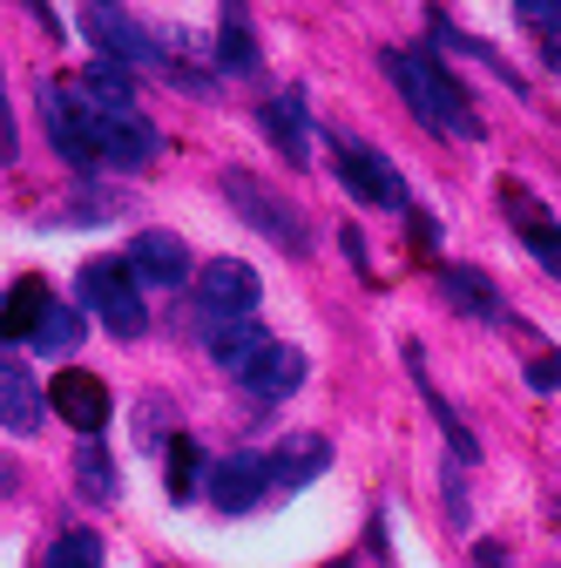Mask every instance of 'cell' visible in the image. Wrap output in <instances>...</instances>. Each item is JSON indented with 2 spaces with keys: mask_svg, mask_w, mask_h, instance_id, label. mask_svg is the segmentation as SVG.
Returning <instances> with one entry per match:
<instances>
[{
  "mask_svg": "<svg viewBox=\"0 0 561 568\" xmlns=\"http://www.w3.org/2000/svg\"><path fill=\"white\" fill-rule=\"evenodd\" d=\"M379 68L392 75V89L406 95V109L427 122V129H440V135H453V142H480V135H487L473 95L447 75L440 54H427V48H379Z\"/></svg>",
  "mask_w": 561,
  "mask_h": 568,
  "instance_id": "cell-1",
  "label": "cell"
},
{
  "mask_svg": "<svg viewBox=\"0 0 561 568\" xmlns=\"http://www.w3.org/2000/svg\"><path fill=\"white\" fill-rule=\"evenodd\" d=\"M82 135H89L95 170H115V176H143L163 156V135H156V122L143 109H109V102H89L82 95Z\"/></svg>",
  "mask_w": 561,
  "mask_h": 568,
  "instance_id": "cell-2",
  "label": "cell"
},
{
  "mask_svg": "<svg viewBox=\"0 0 561 568\" xmlns=\"http://www.w3.org/2000/svg\"><path fill=\"white\" fill-rule=\"evenodd\" d=\"M217 190L231 196V210L257 231V237H271L285 257H312V231H305V217H298V203L292 196H277V190H264L251 170H224L217 176Z\"/></svg>",
  "mask_w": 561,
  "mask_h": 568,
  "instance_id": "cell-3",
  "label": "cell"
},
{
  "mask_svg": "<svg viewBox=\"0 0 561 568\" xmlns=\"http://www.w3.org/2000/svg\"><path fill=\"white\" fill-rule=\"evenodd\" d=\"M82 305L115 332V338H143L150 332V305L135 292V277L122 257H89L82 264Z\"/></svg>",
  "mask_w": 561,
  "mask_h": 568,
  "instance_id": "cell-4",
  "label": "cell"
},
{
  "mask_svg": "<svg viewBox=\"0 0 561 568\" xmlns=\"http://www.w3.org/2000/svg\"><path fill=\"white\" fill-rule=\"evenodd\" d=\"M325 150H332V170L345 176V190H353L359 203H379V210H412V196H406V176L379 156V150H366V142H353V135H325Z\"/></svg>",
  "mask_w": 561,
  "mask_h": 568,
  "instance_id": "cell-5",
  "label": "cell"
},
{
  "mask_svg": "<svg viewBox=\"0 0 561 568\" xmlns=\"http://www.w3.org/2000/svg\"><path fill=\"white\" fill-rule=\"evenodd\" d=\"M196 305L210 312V318H244L257 298H264V277L244 264V257H210V264H196Z\"/></svg>",
  "mask_w": 561,
  "mask_h": 568,
  "instance_id": "cell-6",
  "label": "cell"
},
{
  "mask_svg": "<svg viewBox=\"0 0 561 568\" xmlns=\"http://www.w3.org/2000/svg\"><path fill=\"white\" fill-rule=\"evenodd\" d=\"M82 28L102 41V61H115V68H170L163 41H156L143 21H135V14H122V8H89Z\"/></svg>",
  "mask_w": 561,
  "mask_h": 568,
  "instance_id": "cell-7",
  "label": "cell"
},
{
  "mask_svg": "<svg viewBox=\"0 0 561 568\" xmlns=\"http://www.w3.org/2000/svg\"><path fill=\"white\" fill-rule=\"evenodd\" d=\"M41 122H48L54 156L75 170V176H95L89 135H82V95H75V82H41Z\"/></svg>",
  "mask_w": 561,
  "mask_h": 568,
  "instance_id": "cell-8",
  "label": "cell"
},
{
  "mask_svg": "<svg viewBox=\"0 0 561 568\" xmlns=\"http://www.w3.org/2000/svg\"><path fill=\"white\" fill-rule=\"evenodd\" d=\"M122 264H129V277H135V284H163V292H176V284H190V277H196L190 244H183L176 231H143V237L122 251Z\"/></svg>",
  "mask_w": 561,
  "mask_h": 568,
  "instance_id": "cell-9",
  "label": "cell"
},
{
  "mask_svg": "<svg viewBox=\"0 0 561 568\" xmlns=\"http://www.w3.org/2000/svg\"><path fill=\"white\" fill-rule=\"evenodd\" d=\"M203 494L217 501V515H251L264 494H271V460L264 454H231V460L210 467Z\"/></svg>",
  "mask_w": 561,
  "mask_h": 568,
  "instance_id": "cell-10",
  "label": "cell"
},
{
  "mask_svg": "<svg viewBox=\"0 0 561 568\" xmlns=\"http://www.w3.org/2000/svg\"><path fill=\"white\" fill-rule=\"evenodd\" d=\"M257 129H264V142L292 170H312V115H305V95H271L257 109Z\"/></svg>",
  "mask_w": 561,
  "mask_h": 568,
  "instance_id": "cell-11",
  "label": "cell"
},
{
  "mask_svg": "<svg viewBox=\"0 0 561 568\" xmlns=\"http://www.w3.org/2000/svg\"><path fill=\"white\" fill-rule=\"evenodd\" d=\"M237 386H244L251 399H271V406H277V399H292V393L305 386V352H298V345H277V338H271V345L257 352V359L237 373Z\"/></svg>",
  "mask_w": 561,
  "mask_h": 568,
  "instance_id": "cell-12",
  "label": "cell"
},
{
  "mask_svg": "<svg viewBox=\"0 0 561 568\" xmlns=\"http://www.w3.org/2000/svg\"><path fill=\"white\" fill-rule=\"evenodd\" d=\"M54 413L75 426L82 440H102V426H109V386L95 373H54Z\"/></svg>",
  "mask_w": 561,
  "mask_h": 568,
  "instance_id": "cell-13",
  "label": "cell"
},
{
  "mask_svg": "<svg viewBox=\"0 0 561 568\" xmlns=\"http://www.w3.org/2000/svg\"><path fill=\"white\" fill-rule=\"evenodd\" d=\"M434 277H440V292H447L467 318H480V325H508V298H501L480 271H467V264H440Z\"/></svg>",
  "mask_w": 561,
  "mask_h": 568,
  "instance_id": "cell-14",
  "label": "cell"
},
{
  "mask_svg": "<svg viewBox=\"0 0 561 568\" xmlns=\"http://www.w3.org/2000/svg\"><path fill=\"white\" fill-rule=\"evenodd\" d=\"M0 426H8V434H21V440L41 434V386H34L28 366H14V359H0Z\"/></svg>",
  "mask_w": 561,
  "mask_h": 568,
  "instance_id": "cell-15",
  "label": "cell"
},
{
  "mask_svg": "<svg viewBox=\"0 0 561 568\" xmlns=\"http://www.w3.org/2000/svg\"><path fill=\"white\" fill-rule=\"evenodd\" d=\"M406 373H412V386H419V399H427V413H434V426H440V434H447V447H453V460L467 467L480 447H473V434H467V419L434 393V379H427V352H419V345H406Z\"/></svg>",
  "mask_w": 561,
  "mask_h": 568,
  "instance_id": "cell-16",
  "label": "cell"
},
{
  "mask_svg": "<svg viewBox=\"0 0 561 568\" xmlns=\"http://www.w3.org/2000/svg\"><path fill=\"white\" fill-rule=\"evenodd\" d=\"M264 345H271V332H264L257 318H210V359H217L231 379L257 359Z\"/></svg>",
  "mask_w": 561,
  "mask_h": 568,
  "instance_id": "cell-17",
  "label": "cell"
},
{
  "mask_svg": "<svg viewBox=\"0 0 561 568\" xmlns=\"http://www.w3.org/2000/svg\"><path fill=\"white\" fill-rule=\"evenodd\" d=\"M75 494H82V501H95V508H109L115 494H122L115 454H109L102 440H82V447H75Z\"/></svg>",
  "mask_w": 561,
  "mask_h": 568,
  "instance_id": "cell-18",
  "label": "cell"
},
{
  "mask_svg": "<svg viewBox=\"0 0 561 568\" xmlns=\"http://www.w3.org/2000/svg\"><path fill=\"white\" fill-rule=\"evenodd\" d=\"M48 305H54L48 277H21L14 292L0 298V332H8V338H34V325L48 318Z\"/></svg>",
  "mask_w": 561,
  "mask_h": 568,
  "instance_id": "cell-19",
  "label": "cell"
},
{
  "mask_svg": "<svg viewBox=\"0 0 561 568\" xmlns=\"http://www.w3.org/2000/svg\"><path fill=\"white\" fill-rule=\"evenodd\" d=\"M325 467H332V447H325V440H312V434H305V440H292L285 454H271V480H277V487H292V494H298V487H312Z\"/></svg>",
  "mask_w": 561,
  "mask_h": 568,
  "instance_id": "cell-20",
  "label": "cell"
},
{
  "mask_svg": "<svg viewBox=\"0 0 561 568\" xmlns=\"http://www.w3.org/2000/svg\"><path fill=\"white\" fill-rule=\"evenodd\" d=\"M82 312H68V305H48V318L34 325V352H41V359H75V345H82Z\"/></svg>",
  "mask_w": 561,
  "mask_h": 568,
  "instance_id": "cell-21",
  "label": "cell"
},
{
  "mask_svg": "<svg viewBox=\"0 0 561 568\" xmlns=\"http://www.w3.org/2000/svg\"><path fill=\"white\" fill-rule=\"evenodd\" d=\"M217 68H224V75H251V68H257V34H251V14H244V8H224Z\"/></svg>",
  "mask_w": 561,
  "mask_h": 568,
  "instance_id": "cell-22",
  "label": "cell"
},
{
  "mask_svg": "<svg viewBox=\"0 0 561 568\" xmlns=\"http://www.w3.org/2000/svg\"><path fill=\"white\" fill-rule=\"evenodd\" d=\"M508 203H514V231H521V244L548 264V277H561V231H554V224H534V210L521 203V190H514V183H508Z\"/></svg>",
  "mask_w": 561,
  "mask_h": 568,
  "instance_id": "cell-23",
  "label": "cell"
},
{
  "mask_svg": "<svg viewBox=\"0 0 561 568\" xmlns=\"http://www.w3.org/2000/svg\"><path fill=\"white\" fill-rule=\"evenodd\" d=\"M75 89H82L89 102H109V109H135V82H129V68H115V61H89Z\"/></svg>",
  "mask_w": 561,
  "mask_h": 568,
  "instance_id": "cell-24",
  "label": "cell"
},
{
  "mask_svg": "<svg viewBox=\"0 0 561 568\" xmlns=\"http://www.w3.org/2000/svg\"><path fill=\"white\" fill-rule=\"evenodd\" d=\"M210 480V467H203V447L190 440V434H176L170 440V501H190V494Z\"/></svg>",
  "mask_w": 561,
  "mask_h": 568,
  "instance_id": "cell-25",
  "label": "cell"
},
{
  "mask_svg": "<svg viewBox=\"0 0 561 568\" xmlns=\"http://www.w3.org/2000/svg\"><path fill=\"white\" fill-rule=\"evenodd\" d=\"M48 568H102V535H89V528H68V535H54V548H48Z\"/></svg>",
  "mask_w": 561,
  "mask_h": 568,
  "instance_id": "cell-26",
  "label": "cell"
},
{
  "mask_svg": "<svg viewBox=\"0 0 561 568\" xmlns=\"http://www.w3.org/2000/svg\"><path fill=\"white\" fill-rule=\"evenodd\" d=\"M521 21L548 41L541 54H548V68H561V0H548V8H534V0H528V8H521Z\"/></svg>",
  "mask_w": 561,
  "mask_h": 568,
  "instance_id": "cell-27",
  "label": "cell"
},
{
  "mask_svg": "<svg viewBox=\"0 0 561 568\" xmlns=\"http://www.w3.org/2000/svg\"><path fill=\"white\" fill-rule=\"evenodd\" d=\"M135 413H143V426H135V434H143V447H150V454H156L163 440H176V434H170V406H163L156 393H150L143 406H135Z\"/></svg>",
  "mask_w": 561,
  "mask_h": 568,
  "instance_id": "cell-28",
  "label": "cell"
},
{
  "mask_svg": "<svg viewBox=\"0 0 561 568\" xmlns=\"http://www.w3.org/2000/svg\"><path fill=\"white\" fill-rule=\"evenodd\" d=\"M21 156V129H14V102H8V75H0V163Z\"/></svg>",
  "mask_w": 561,
  "mask_h": 568,
  "instance_id": "cell-29",
  "label": "cell"
},
{
  "mask_svg": "<svg viewBox=\"0 0 561 568\" xmlns=\"http://www.w3.org/2000/svg\"><path fill=\"white\" fill-rule=\"evenodd\" d=\"M528 386L534 393H554L561 386V359H554V352H534V359H528Z\"/></svg>",
  "mask_w": 561,
  "mask_h": 568,
  "instance_id": "cell-30",
  "label": "cell"
},
{
  "mask_svg": "<svg viewBox=\"0 0 561 568\" xmlns=\"http://www.w3.org/2000/svg\"><path fill=\"white\" fill-rule=\"evenodd\" d=\"M338 244H345V257H353V264L373 277V264H366V237H359V231H338Z\"/></svg>",
  "mask_w": 561,
  "mask_h": 568,
  "instance_id": "cell-31",
  "label": "cell"
},
{
  "mask_svg": "<svg viewBox=\"0 0 561 568\" xmlns=\"http://www.w3.org/2000/svg\"><path fill=\"white\" fill-rule=\"evenodd\" d=\"M14 480H21V467H14V460H0V494H14Z\"/></svg>",
  "mask_w": 561,
  "mask_h": 568,
  "instance_id": "cell-32",
  "label": "cell"
}]
</instances>
